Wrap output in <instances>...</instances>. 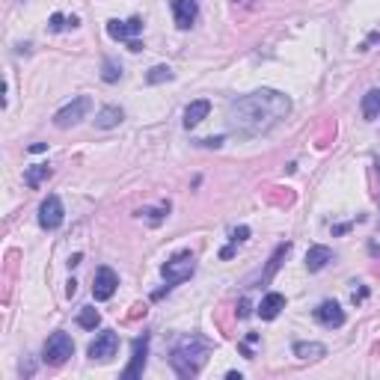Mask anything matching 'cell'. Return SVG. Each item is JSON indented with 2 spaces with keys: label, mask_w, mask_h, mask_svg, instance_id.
Segmentation results:
<instances>
[{
  "label": "cell",
  "mask_w": 380,
  "mask_h": 380,
  "mask_svg": "<svg viewBox=\"0 0 380 380\" xmlns=\"http://www.w3.org/2000/svg\"><path fill=\"white\" fill-rule=\"evenodd\" d=\"M128 48H131V51H143V45H140L137 39H131V42H128Z\"/></svg>",
  "instance_id": "obj_29"
},
{
  "label": "cell",
  "mask_w": 380,
  "mask_h": 380,
  "mask_svg": "<svg viewBox=\"0 0 380 380\" xmlns=\"http://www.w3.org/2000/svg\"><path fill=\"white\" fill-rule=\"evenodd\" d=\"M164 80H173V69H169V66H155V69H149L146 84H164Z\"/></svg>",
  "instance_id": "obj_22"
},
{
  "label": "cell",
  "mask_w": 380,
  "mask_h": 380,
  "mask_svg": "<svg viewBox=\"0 0 380 380\" xmlns=\"http://www.w3.org/2000/svg\"><path fill=\"white\" fill-rule=\"evenodd\" d=\"M45 178H51V167L48 164H36V167H30V169H27V173H24V182H27V187H39L42 182H45Z\"/></svg>",
  "instance_id": "obj_18"
},
{
  "label": "cell",
  "mask_w": 380,
  "mask_h": 380,
  "mask_svg": "<svg viewBox=\"0 0 380 380\" xmlns=\"http://www.w3.org/2000/svg\"><path fill=\"white\" fill-rule=\"evenodd\" d=\"M78 324H80L84 330H95L98 324H102V315H98L95 309H84V312L78 315Z\"/></svg>",
  "instance_id": "obj_23"
},
{
  "label": "cell",
  "mask_w": 380,
  "mask_h": 380,
  "mask_svg": "<svg viewBox=\"0 0 380 380\" xmlns=\"http://www.w3.org/2000/svg\"><path fill=\"white\" fill-rule=\"evenodd\" d=\"M146 357H149V336L143 333V336L134 342V351H131V363L128 368L122 372L125 380H134V377H140L143 375V368H146Z\"/></svg>",
  "instance_id": "obj_8"
},
{
  "label": "cell",
  "mask_w": 380,
  "mask_h": 380,
  "mask_svg": "<svg viewBox=\"0 0 380 380\" xmlns=\"http://www.w3.org/2000/svg\"><path fill=\"white\" fill-rule=\"evenodd\" d=\"M102 78L107 80V84H116V80L122 78V66H119V62H113V60H104L102 62Z\"/></svg>",
  "instance_id": "obj_21"
},
{
  "label": "cell",
  "mask_w": 380,
  "mask_h": 380,
  "mask_svg": "<svg viewBox=\"0 0 380 380\" xmlns=\"http://www.w3.org/2000/svg\"><path fill=\"white\" fill-rule=\"evenodd\" d=\"M292 113V98L276 89H256L250 95L235 98L226 110V125L238 137H259L276 128Z\"/></svg>",
  "instance_id": "obj_1"
},
{
  "label": "cell",
  "mask_w": 380,
  "mask_h": 380,
  "mask_svg": "<svg viewBox=\"0 0 380 380\" xmlns=\"http://www.w3.org/2000/svg\"><path fill=\"white\" fill-rule=\"evenodd\" d=\"M208 113H211V102H205V98H199V102H190L187 110H185V128H196V125L202 122Z\"/></svg>",
  "instance_id": "obj_15"
},
{
  "label": "cell",
  "mask_w": 380,
  "mask_h": 380,
  "mask_svg": "<svg viewBox=\"0 0 380 380\" xmlns=\"http://www.w3.org/2000/svg\"><path fill=\"white\" fill-rule=\"evenodd\" d=\"M75 354V342H71L69 333H54V336L45 342V363L48 366H62L66 359Z\"/></svg>",
  "instance_id": "obj_4"
},
{
  "label": "cell",
  "mask_w": 380,
  "mask_h": 380,
  "mask_svg": "<svg viewBox=\"0 0 380 380\" xmlns=\"http://www.w3.org/2000/svg\"><path fill=\"white\" fill-rule=\"evenodd\" d=\"M173 15H176V24L182 27V30H187V27L196 21V15H199L196 0H173Z\"/></svg>",
  "instance_id": "obj_12"
},
{
  "label": "cell",
  "mask_w": 380,
  "mask_h": 380,
  "mask_svg": "<svg viewBox=\"0 0 380 380\" xmlns=\"http://www.w3.org/2000/svg\"><path fill=\"white\" fill-rule=\"evenodd\" d=\"M315 321L333 330V327H342V324H345V312H342V306L336 300H324L318 309H315Z\"/></svg>",
  "instance_id": "obj_10"
},
{
  "label": "cell",
  "mask_w": 380,
  "mask_h": 380,
  "mask_svg": "<svg viewBox=\"0 0 380 380\" xmlns=\"http://www.w3.org/2000/svg\"><path fill=\"white\" fill-rule=\"evenodd\" d=\"M363 116L366 119H377L380 116V89H372V93L363 95Z\"/></svg>",
  "instance_id": "obj_19"
},
{
  "label": "cell",
  "mask_w": 380,
  "mask_h": 380,
  "mask_svg": "<svg viewBox=\"0 0 380 380\" xmlns=\"http://www.w3.org/2000/svg\"><path fill=\"white\" fill-rule=\"evenodd\" d=\"M241 3H247V0H241Z\"/></svg>",
  "instance_id": "obj_31"
},
{
  "label": "cell",
  "mask_w": 380,
  "mask_h": 380,
  "mask_svg": "<svg viewBox=\"0 0 380 380\" xmlns=\"http://www.w3.org/2000/svg\"><path fill=\"white\" fill-rule=\"evenodd\" d=\"M66 24H75V27H78V18H75V15L66 18V15H60V12H54V15H51V30H54V33H60Z\"/></svg>",
  "instance_id": "obj_25"
},
{
  "label": "cell",
  "mask_w": 380,
  "mask_h": 380,
  "mask_svg": "<svg viewBox=\"0 0 380 380\" xmlns=\"http://www.w3.org/2000/svg\"><path fill=\"white\" fill-rule=\"evenodd\" d=\"M116 348H119V336H116L113 330H104L102 336L89 345V357L93 359H110L116 354Z\"/></svg>",
  "instance_id": "obj_9"
},
{
  "label": "cell",
  "mask_w": 380,
  "mask_h": 380,
  "mask_svg": "<svg viewBox=\"0 0 380 380\" xmlns=\"http://www.w3.org/2000/svg\"><path fill=\"white\" fill-rule=\"evenodd\" d=\"M294 357H300V359H321V357H327V348H324L321 342H297V345H294Z\"/></svg>",
  "instance_id": "obj_17"
},
{
  "label": "cell",
  "mask_w": 380,
  "mask_h": 380,
  "mask_svg": "<svg viewBox=\"0 0 380 380\" xmlns=\"http://www.w3.org/2000/svg\"><path fill=\"white\" fill-rule=\"evenodd\" d=\"M167 214H169V205H167V202H164V205H158V208H146V211H140V217H146V220H149L152 226H158Z\"/></svg>",
  "instance_id": "obj_24"
},
{
  "label": "cell",
  "mask_w": 380,
  "mask_h": 380,
  "mask_svg": "<svg viewBox=\"0 0 380 380\" xmlns=\"http://www.w3.org/2000/svg\"><path fill=\"white\" fill-rule=\"evenodd\" d=\"M193 270H196V259H193V252L185 250V252H176V256L161 268V274H164L167 288H169V285H178V283H185V279H190Z\"/></svg>",
  "instance_id": "obj_3"
},
{
  "label": "cell",
  "mask_w": 380,
  "mask_h": 380,
  "mask_svg": "<svg viewBox=\"0 0 380 380\" xmlns=\"http://www.w3.org/2000/svg\"><path fill=\"white\" fill-rule=\"evenodd\" d=\"M140 30H143L140 18H128V21H110V24H107V33H110V39H119V42H131Z\"/></svg>",
  "instance_id": "obj_11"
},
{
  "label": "cell",
  "mask_w": 380,
  "mask_h": 380,
  "mask_svg": "<svg viewBox=\"0 0 380 380\" xmlns=\"http://www.w3.org/2000/svg\"><path fill=\"white\" fill-rule=\"evenodd\" d=\"M247 238H250V229H247V226H238V229L232 232V244H244Z\"/></svg>",
  "instance_id": "obj_26"
},
{
  "label": "cell",
  "mask_w": 380,
  "mask_h": 380,
  "mask_svg": "<svg viewBox=\"0 0 380 380\" xmlns=\"http://www.w3.org/2000/svg\"><path fill=\"white\" fill-rule=\"evenodd\" d=\"M283 309H285V297L279 294V292L265 294V297H261V303H259V315H261L265 321H274Z\"/></svg>",
  "instance_id": "obj_14"
},
{
  "label": "cell",
  "mask_w": 380,
  "mask_h": 380,
  "mask_svg": "<svg viewBox=\"0 0 380 380\" xmlns=\"http://www.w3.org/2000/svg\"><path fill=\"white\" fill-rule=\"evenodd\" d=\"M238 315H241V318H247V315H250V303H247V300H241V309H238Z\"/></svg>",
  "instance_id": "obj_28"
},
{
  "label": "cell",
  "mask_w": 380,
  "mask_h": 380,
  "mask_svg": "<svg viewBox=\"0 0 380 380\" xmlns=\"http://www.w3.org/2000/svg\"><path fill=\"white\" fill-rule=\"evenodd\" d=\"M39 226L42 229H60L62 226V202H60V196H48L45 202L39 205Z\"/></svg>",
  "instance_id": "obj_7"
},
{
  "label": "cell",
  "mask_w": 380,
  "mask_h": 380,
  "mask_svg": "<svg viewBox=\"0 0 380 380\" xmlns=\"http://www.w3.org/2000/svg\"><path fill=\"white\" fill-rule=\"evenodd\" d=\"M125 119V113H122V107H116V104H107V107H102L98 110V116H95V128H116Z\"/></svg>",
  "instance_id": "obj_16"
},
{
  "label": "cell",
  "mask_w": 380,
  "mask_h": 380,
  "mask_svg": "<svg viewBox=\"0 0 380 380\" xmlns=\"http://www.w3.org/2000/svg\"><path fill=\"white\" fill-rule=\"evenodd\" d=\"M45 149H48L45 143H33V146H30V152H45Z\"/></svg>",
  "instance_id": "obj_30"
},
{
  "label": "cell",
  "mask_w": 380,
  "mask_h": 380,
  "mask_svg": "<svg viewBox=\"0 0 380 380\" xmlns=\"http://www.w3.org/2000/svg\"><path fill=\"white\" fill-rule=\"evenodd\" d=\"M116 288H119V276H116V270L98 268L95 279H93V297H95V300H110V297L116 294Z\"/></svg>",
  "instance_id": "obj_6"
},
{
  "label": "cell",
  "mask_w": 380,
  "mask_h": 380,
  "mask_svg": "<svg viewBox=\"0 0 380 380\" xmlns=\"http://www.w3.org/2000/svg\"><path fill=\"white\" fill-rule=\"evenodd\" d=\"M86 113H89V98L86 95H78L75 102H69L62 110L54 113V125H57V128H71V125H78Z\"/></svg>",
  "instance_id": "obj_5"
},
{
  "label": "cell",
  "mask_w": 380,
  "mask_h": 380,
  "mask_svg": "<svg viewBox=\"0 0 380 380\" xmlns=\"http://www.w3.org/2000/svg\"><path fill=\"white\" fill-rule=\"evenodd\" d=\"M288 250H292V244H279V247H276V252H274V256H270V265H268V270H265V276H261V279H265V283H268V279H270V276H274L276 270H279V265H283V259L288 256Z\"/></svg>",
  "instance_id": "obj_20"
},
{
  "label": "cell",
  "mask_w": 380,
  "mask_h": 380,
  "mask_svg": "<svg viewBox=\"0 0 380 380\" xmlns=\"http://www.w3.org/2000/svg\"><path fill=\"white\" fill-rule=\"evenodd\" d=\"M202 146H223V137H214V140H202Z\"/></svg>",
  "instance_id": "obj_27"
},
{
  "label": "cell",
  "mask_w": 380,
  "mask_h": 380,
  "mask_svg": "<svg viewBox=\"0 0 380 380\" xmlns=\"http://www.w3.org/2000/svg\"><path fill=\"white\" fill-rule=\"evenodd\" d=\"M205 359H208V345L196 336L185 339L182 345H176L173 354H169V363H173L178 377H196L199 372H202Z\"/></svg>",
  "instance_id": "obj_2"
},
{
  "label": "cell",
  "mask_w": 380,
  "mask_h": 380,
  "mask_svg": "<svg viewBox=\"0 0 380 380\" xmlns=\"http://www.w3.org/2000/svg\"><path fill=\"white\" fill-rule=\"evenodd\" d=\"M333 259H336V256H333L330 247H321V244H315V247H309V252H306V268H309L312 274H318V270L327 268Z\"/></svg>",
  "instance_id": "obj_13"
}]
</instances>
